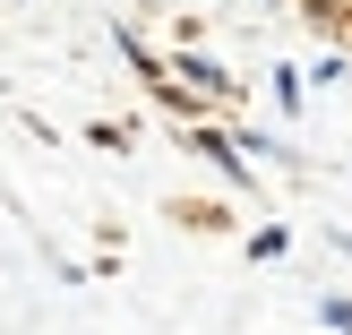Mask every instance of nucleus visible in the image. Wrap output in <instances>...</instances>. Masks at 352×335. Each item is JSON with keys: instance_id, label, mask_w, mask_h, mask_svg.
<instances>
[{"instance_id": "obj_1", "label": "nucleus", "mask_w": 352, "mask_h": 335, "mask_svg": "<svg viewBox=\"0 0 352 335\" xmlns=\"http://www.w3.org/2000/svg\"><path fill=\"white\" fill-rule=\"evenodd\" d=\"M189 147H198L206 164L223 172V181H250V164H241V147H232V138H223V129H206V120H189Z\"/></svg>"}, {"instance_id": "obj_2", "label": "nucleus", "mask_w": 352, "mask_h": 335, "mask_svg": "<svg viewBox=\"0 0 352 335\" xmlns=\"http://www.w3.org/2000/svg\"><path fill=\"white\" fill-rule=\"evenodd\" d=\"M318 318L336 327V335H352V301H318Z\"/></svg>"}]
</instances>
